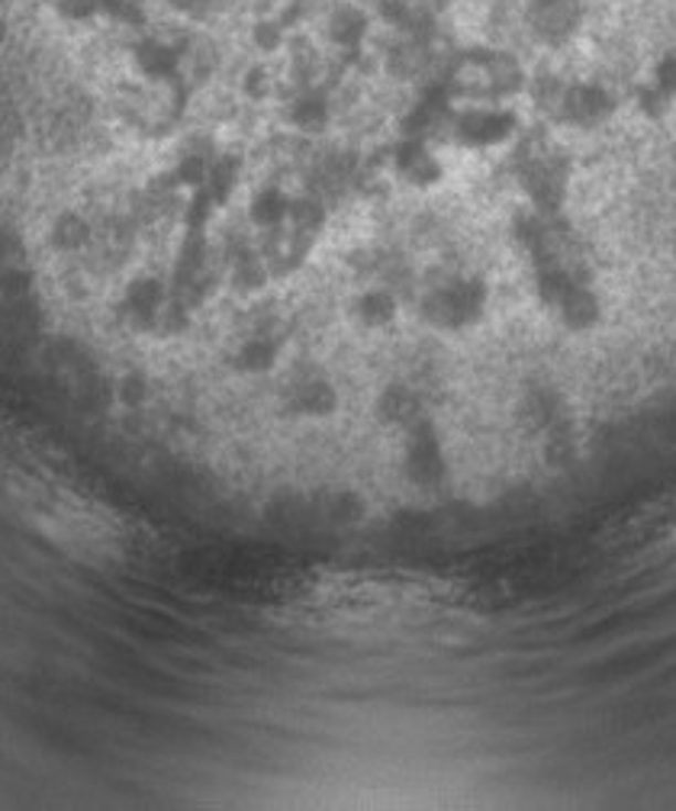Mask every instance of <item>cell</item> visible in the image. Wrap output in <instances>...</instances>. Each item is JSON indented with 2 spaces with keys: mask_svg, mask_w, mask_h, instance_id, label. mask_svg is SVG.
<instances>
[{
  "mask_svg": "<svg viewBox=\"0 0 676 811\" xmlns=\"http://www.w3.org/2000/svg\"><path fill=\"white\" fill-rule=\"evenodd\" d=\"M558 309V319L570 333H590L602 319V299L590 284H567L563 294L551 303Z\"/></svg>",
  "mask_w": 676,
  "mask_h": 811,
  "instance_id": "obj_1",
  "label": "cell"
}]
</instances>
